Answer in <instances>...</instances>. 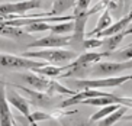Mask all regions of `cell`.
<instances>
[{
  "label": "cell",
  "mask_w": 132,
  "mask_h": 126,
  "mask_svg": "<svg viewBox=\"0 0 132 126\" xmlns=\"http://www.w3.org/2000/svg\"><path fill=\"white\" fill-rule=\"evenodd\" d=\"M132 68V60L128 61H99L96 64L92 65V74L96 78L100 77H112V75H118L122 71Z\"/></svg>",
  "instance_id": "cell-4"
},
{
  "label": "cell",
  "mask_w": 132,
  "mask_h": 126,
  "mask_svg": "<svg viewBox=\"0 0 132 126\" xmlns=\"http://www.w3.org/2000/svg\"><path fill=\"white\" fill-rule=\"evenodd\" d=\"M100 13H102V15H100V18H99V20H97V23H96V28H94L92 32H89V33H87V36H94L96 33H99L100 31L106 29L109 25H112V23H113L112 13H110V10H109L108 7H105L103 10L100 12Z\"/></svg>",
  "instance_id": "cell-14"
},
{
  "label": "cell",
  "mask_w": 132,
  "mask_h": 126,
  "mask_svg": "<svg viewBox=\"0 0 132 126\" xmlns=\"http://www.w3.org/2000/svg\"><path fill=\"white\" fill-rule=\"evenodd\" d=\"M6 94H7V100H9V103H10V106H13L18 112H20L26 119L29 117L32 104H31V102L28 100V97L20 96L19 93L15 90V87L10 86V84H9L7 88H6Z\"/></svg>",
  "instance_id": "cell-9"
},
{
  "label": "cell",
  "mask_w": 132,
  "mask_h": 126,
  "mask_svg": "<svg viewBox=\"0 0 132 126\" xmlns=\"http://www.w3.org/2000/svg\"><path fill=\"white\" fill-rule=\"evenodd\" d=\"M102 44H103V39L97 38V36H89V38H84L81 44V49H96V48H102Z\"/></svg>",
  "instance_id": "cell-19"
},
{
  "label": "cell",
  "mask_w": 132,
  "mask_h": 126,
  "mask_svg": "<svg viewBox=\"0 0 132 126\" xmlns=\"http://www.w3.org/2000/svg\"><path fill=\"white\" fill-rule=\"evenodd\" d=\"M123 2H125V6L128 7V4H129V2H131V0H123Z\"/></svg>",
  "instance_id": "cell-25"
},
{
  "label": "cell",
  "mask_w": 132,
  "mask_h": 126,
  "mask_svg": "<svg viewBox=\"0 0 132 126\" xmlns=\"http://www.w3.org/2000/svg\"><path fill=\"white\" fill-rule=\"evenodd\" d=\"M70 41L71 36H62V35L51 32L47 36H42V38L31 42L28 48H62V46L70 45Z\"/></svg>",
  "instance_id": "cell-7"
},
{
  "label": "cell",
  "mask_w": 132,
  "mask_h": 126,
  "mask_svg": "<svg viewBox=\"0 0 132 126\" xmlns=\"http://www.w3.org/2000/svg\"><path fill=\"white\" fill-rule=\"evenodd\" d=\"M122 119H123L125 122H126V120H132V115H128V116L125 115V116H123V117H122Z\"/></svg>",
  "instance_id": "cell-23"
},
{
  "label": "cell",
  "mask_w": 132,
  "mask_h": 126,
  "mask_svg": "<svg viewBox=\"0 0 132 126\" xmlns=\"http://www.w3.org/2000/svg\"><path fill=\"white\" fill-rule=\"evenodd\" d=\"M48 119H52V115H50V113H44V112H34V113L29 115L28 122L32 123V125H36V123L42 122V120H48Z\"/></svg>",
  "instance_id": "cell-21"
},
{
  "label": "cell",
  "mask_w": 132,
  "mask_h": 126,
  "mask_svg": "<svg viewBox=\"0 0 132 126\" xmlns=\"http://www.w3.org/2000/svg\"><path fill=\"white\" fill-rule=\"evenodd\" d=\"M74 6H76V0H54L52 7L48 12V16H60Z\"/></svg>",
  "instance_id": "cell-16"
},
{
  "label": "cell",
  "mask_w": 132,
  "mask_h": 126,
  "mask_svg": "<svg viewBox=\"0 0 132 126\" xmlns=\"http://www.w3.org/2000/svg\"><path fill=\"white\" fill-rule=\"evenodd\" d=\"M126 112H128V107L123 106V104H120L119 107H118L116 110H113L112 113H109L106 117L103 119H99L97 120V125H103V126H110V125H115V123H118L119 120H122V117H123L125 115H126Z\"/></svg>",
  "instance_id": "cell-13"
},
{
  "label": "cell",
  "mask_w": 132,
  "mask_h": 126,
  "mask_svg": "<svg viewBox=\"0 0 132 126\" xmlns=\"http://www.w3.org/2000/svg\"><path fill=\"white\" fill-rule=\"evenodd\" d=\"M23 57L34 58V60H41L48 64L58 65L61 62L73 61L74 58H77V51L74 49H61V48H41L38 51H26L22 54Z\"/></svg>",
  "instance_id": "cell-1"
},
{
  "label": "cell",
  "mask_w": 132,
  "mask_h": 126,
  "mask_svg": "<svg viewBox=\"0 0 132 126\" xmlns=\"http://www.w3.org/2000/svg\"><path fill=\"white\" fill-rule=\"evenodd\" d=\"M4 45H6V42H4V41H3V39L0 38V48H3V46H4Z\"/></svg>",
  "instance_id": "cell-24"
},
{
  "label": "cell",
  "mask_w": 132,
  "mask_h": 126,
  "mask_svg": "<svg viewBox=\"0 0 132 126\" xmlns=\"http://www.w3.org/2000/svg\"><path fill=\"white\" fill-rule=\"evenodd\" d=\"M112 57H115L119 61H128V60H132V44L128 46H125L123 49L118 51V52H112L110 54Z\"/></svg>",
  "instance_id": "cell-20"
},
{
  "label": "cell",
  "mask_w": 132,
  "mask_h": 126,
  "mask_svg": "<svg viewBox=\"0 0 132 126\" xmlns=\"http://www.w3.org/2000/svg\"><path fill=\"white\" fill-rule=\"evenodd\" d=\"M110 57L109 52H96V51H87V52H83L81 55H77V58H74L73 61L70 62V68L73 65H86V67H92L93 64L102 61L103 58Z\"/></svg>",
  "instance_id": "cell-10"
},
{
  "label": "cell",
  "mask_w": 132,
  "mask_h": 126,
  "mask_svg": "<svg viewBox=\"0 0 132 126\" xmlns=\"http://www.w3.org/2000/svg\"><path fill=\"white\" fill-rule=\"evenodd\" d=\"M125 38V35H123V31L122 32H118V33L112 35V36H106L105 39H103V44H102V46H103V51L105 52H109V54H112L115 52V51L119 48L120 45V42L123 41Z\"/></svg>",
  "instance_id": "cell-15"
},
{
  "label": "cell",
  "mask_w": 132,
  "mask_h": 126,
  "mask_svg": "<svg viewBox=\"0 0 132 126\" xmlns=\"http://www.w3.org/2000/svg\"><path fill=\"white\" fill-rule=\"evenodd\" d=\"M132 22V10L129 12L128 15L122 16L119 20H116L115 23H112V25H109L106 29H103V31H100L99 33H96L94 36H97V38H106V36H112V35L118 33V32H122L123 29H126L128 28V25Z\"/></svg>",
  "instance_id": "cell-11"
},
{
  "label": "cell",
  "mask_w": 132,
  "mask_h": 126,
  "mask_svg": "<svg viewBox=\"0 0 132 126\" xmlns=\"http://www.w3.org/2000/svg\"><path fill=\"white\" fill-rule=\"evenodd\" d=\"M70 68V64L67 65H55V64H44L41 65V67H38V68H34L31 70V71H34V73H38L41 74V75H45V77H50V78H57V77H60L64 71H67V70Z\"/></svg>",
  "instance_id": "cell-12"
},
{
  "label": "cell",
  "mask_w": 132,
  "mask_h": 126,
  "mask_svg": "<svg viewBox=\"0 0 132 126\" xmlns=\"http://www.w3.org/2000/svg\"><path fill=\"white\" fill-rule=\"evenodd\" d=\"M6 88H7V84L3 80H0V126L16 125V120L10 112V106H9L10 103L7 100Z\"/></svg>",
  "instance_id": "cell-8"
},
{
  "label": "cell",
  "mask_w": 132,
  "mask_h": 126,
  "mask_svg": "<svg viewBox=\"0 0 132 126\" xmlns=\"http://www.w3.org/2000/svg\"><path fill=\"white\" fill-rule=\"evenodd\" d=\"M90 3H92V0H78V2H76V6H74V13L89 10V9H90Z\"/></svg>",
  "instance_id": "cell-22"
},
{
  "label": "cell",
  "mask_w": 132,
  "mask_h": 126,
  "mask_svg": "<svg viewBox=\"0 0 132 126\" xmlns=\"http://www.w3.org/2000/svg\"><path fill=\"white\" fill-rule=\"evenodd\" d=\"M41 7H42L41 0H22V2L2 3L0 4V12L4 13V15H25L29 10Z\"/></svg>",
  "instance_id": "cell-5"
},
{
  "label": "cell",
  "mask_w": 132,
  "mask_h": 126,
  "mask_svg": "<svg viewBox=\"0 0 132 126\" xmlns=\"http://www.w3.org/2000/svg\"><path fill=\"white\" fill-rule=\"evenodd\" d=\"M47 64L41 60H34L23 55H12V54L0 52V67L4 70H34Z\"/></svg>",
  "instance_id": "cell-3"
},
{
  "label": "cell",
  "mask_w": 132,
  "mask_h": 126,
  "mask_svg": "<svg viewBox=\"0 0 132 126\" xmlns=\"http://www.w3.org/2000/svg\"><path fill=\"white\" fill-rule=\"evenodd\" d=\"M132 80V74L125 75H112V77H100V78H77L74 80V90L83 88H105V87H119L126 81Z\"/></svg>",
  "instance_id": "cell-2"
},
{
  "label": "cell",
  "mask_w": 132,
  "mask_h": 126,
  "mask_svg": "<svg viewBox=\"0 0 132 126\" xmlns=\"http://www.w3.org/2000/svg\"><path fill=\"white\" fill-rule=\"evenodd\" d=\"M120 104H118V103H112V104H106V106H103L100 109V110H97L96 113H93V115L90 116V119H89V122L90 123H96L99 119H103V117H106V116L109 115V113H112L113 110H116L118 107H119Z\"/></svg>",
  "instance_id": "cell-18"
},
{
  "label": "cell",
  "mask_w": 132,
  "mask_h": 126,
  "mask_svg": "<svg viewBox=\"0 0 132 126\" xmlns=\"http://www.w3.org/2000/svg\"><path fill=\"white\" fill-rule=\"evenodd\" d=\"M50 31L52 33L58 35H68L74 31V19L73 20H64V22H52Z\"/></svg>",
  "instance_id": "cell-17"
},
{
  "label": "cell",
  "mask_w": 132,
  "mask_h": 126,
  "mask_svg": "<svg viewBox=\"0 0 132 126\" xmlns=\"http://www.w3.org/2000/svg\"><path fill=\"white\" fill-rule=\"evenodd\" d=\"M13 86L15 88L23 91L26 94L28 100L31 102V104L34 106H39V107H50L51 104L54 103V96L48 94L45 91H39V90H35V88H31V87H26V86H20V84H10Z\"/></svg>",
  "instance_id": "cell-6"
}]
</instances>
